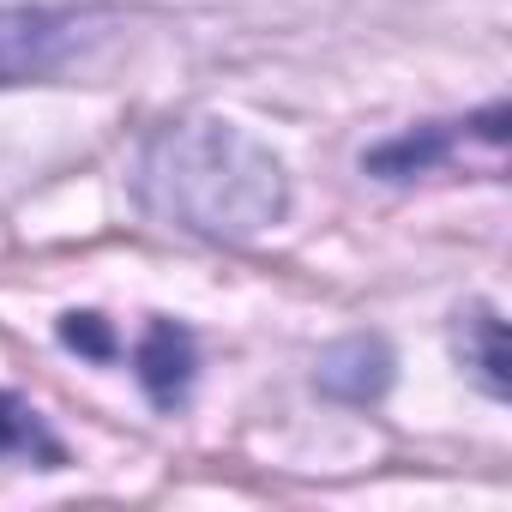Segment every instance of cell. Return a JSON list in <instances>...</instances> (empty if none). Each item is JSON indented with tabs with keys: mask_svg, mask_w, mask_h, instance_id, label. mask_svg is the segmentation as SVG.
I'll return each instance as SVG.
<instances>
[{
	"mask_svg": "<svg viewBox=\"0 0 512 512\" xmlns=\"http://www.w3.org/2000/svg\"><path fill=\"white\" fill-rule=\"evenodd\" d=\"M320 392L326 398H344V404H374L386 386H392V356L380 338H344L320 356Z\"/></svg>",
	"mask_w": 512,
	"mask_h": 512,
	"instance_id": "3957f363",
	"label": "cell"
},
{
	"mask_svg": "<svg viewBox=\"0 0 512 512\" xmlns=\"http://www.w3.org/2000/svg\"><path fill=\"white\" fill-rule=\"evenodd\" d=\"M79 43V13H0V85L49 73Z\"/></svg>",
	"mask_w": 512,
	"mask_h": 512,
	"instance_id": "7a4b0ae2",
	"label": "cell"
},
{
	"mask_svg": "<svg viewBox=\"0 0 512 512\" xmlns=\"http://www.w3.org/2000/svg\"><path fill=\"white\" fill-rule=\"evenodd\" d=\"M0 458H37V464H67V446L49 434V422L19 398V392H0Z\"/></svg>",
	"mask_w": 512,
	"mask_h": 512,
	"instance_id": "5b68a950",
	"label": "cell"
},
{
	"mask_svg": "<svg viewBox=\"0 0 512 512\" xmlns=\"http://www.w3.org/2000/svg\"><path fill=\"white\" fill-rule=\"evenodd\" d=\"M139 199L193 235L247 241L284 217V163L229 121H175L139 157Z\"/></svg>",
	"mask_w": 512,
	"mask_h": 512,
	"instance_id": "6da1fadb",
	"label": "cell"
},
{
	"mask_svg": "<svg viewBox=\"0 0 512 512\" xmlns=\"http://www.w3.org/2000/svg\"><path fill=\"white\" fill-rule=\"evenodd\" d=\"M133 368H139L145 392H151L163 410H175V404L187 398V386H193V338H187L175 320H157V326L145 332V344L133 350Z\"/></svg>",
	"mask_w": 512,
	"mask_h": 512,
	"instance_id": "277c9868",
	"label": "cell"
},
{
	"mask_svg": "<svg viewBox=\"0 0 512 512\" xmlns=\"http://www.w3.org/2000/svg\"><path fill=\"white\" fill-rule=\"evenodd\" d=\"M458 356H464V368H476L482 392L506 398V350H500V320H494V308H470V320L458 326Z\"/></svg>",
	"mask_w": 512,
	"mask_h": 512,
	"instance_id": "8992f818",
	"label": "cell"
}]
</instances>
